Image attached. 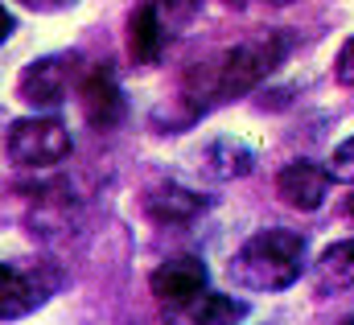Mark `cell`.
<instances>
[{"label": "cell", "instance_id": "6da1fadb", "mask_svg": "<svg viewBox=\"0 0 354 325\" xmlns=\"http://www.w3.org/2000/svg\"><path fill=\"white\" fill-rule=\"evenodd\" d=\"M288 54V37L280 33H268V37H252V41H239L206 62H198L169 103H161L153 111V128L157 132H185L194 128L206 111L231 103V99H243L248 91H256L260 82L284 62Z\"/></svg>", "mask_w": 354, "mask_h": 325}, {"label": "cell", "instance_id": "7a4b0ae2", "mask_svg": "<svg viewBox=\"0 0 354 325\" xmlns=\"http://www.w3.org/2000/svg\"><path fill=\"white\" fill-rule=\"evenodd\" d=\"M309 259V243L297 231L272 227L252 235L227 263V280L243 292H284L301 280Z\"/></svg>", "mask_w": 354, "mask_h": 325}, {"label": "cell", "instance_id": "3957f363", "mask_svg": "<svg viewBox=\"0 0 354 325\" xmlns=\"http://www.w3.org/2000/svg\"><path fill=\"white\" fill-rule=\"evenodd\" d=\"M75 140L58 115H21L4 128V157L17 169H54L71 157Z\"/></svg>", "mask_w": 354, "mask_h": 325}, {"label": "cell", "instance_id": "277c9868", "mask_svg": "<svg viewBox=\"0 0 354 325\" xmlns=\"http://www.w3.org/2000/svg\"><path fill=\"white\" fill-rule=\"evenodd\" d=\"M83 58L79 54H46V58H33L21 75H17V99L25 107H33V115L41 111H54L71 99V91L79 95V82H83Z\"/></svg>", "mask_w": 354, "mask_h": 325}, {"label": "cell", "instance_id": "5b68a950", "mask_svg": "<svg viewBox=\"0 0 354 325\" xmlns=\"http://www.w3.org/2000/svg\"><path fill=\"white\" fill-rule=\"evenodd\" d=\"M62 288V272L54 263H0V322H17L37 313Z\"/></svg>", "mask_w": 354, "mask_h": 325}, {"label": "cell", "instance_id": "8992f818", "mask_svg": "<svg viewBox=\"0 0 354 325\" xmlns=\"http://www.w3.org/2000/svg\"><path fill=\"white\" fill-rule=\"evenodd\" d=\"M194 4H140L128 12V50L136 66H153L165 54V41L174 37L177 17H194Z\"/></svg>", "mask_w": 354, "mask_h": 325}, {"label": "cell", "instance_id": "52a82bcc", "mask_svg": "<svg viewBox=\"0 0 354 325\" xmlns=\"http://www.w3.org/2000/svg\"><path fill=\"white\" fill-rule=\"evenodd\" d=\"M79 107H83V120L91 128H99V132H111L124 120L128 99H124V86H120L111 66H95V71L83 75V82H79Z\"/></svg>", "mask_w": 354, "mask_h": 325}, {"label": "cell", "instance_id": "ba28073f", "mask_svg": "<svg viewBox=\"0 0 354 325\" xmlns=\"http://www.w3.org/2000/svg\"><path fill=\"white\" fill-rule=\"evenodd\" d=\"M206 276L210 272H206V263L198 255H169L165 263L153 268L149 288L161 301V309H177V305H185V301L206 292Z\"/></svg>", "mask_w": 354, "mask_h": 325}, {"label": "cell", "instance_id": "9c48e42d", "mask_svg": "<svg viewBox=\"0 0 354 325\" xmlns=\"http://www.w3.org/2000/svg\"><path fill=\"white\" fill-rule=\"evenodd\" d=\"M276 194H280L284 206L309 214L330 194V169H322V165H313V161H288L276 173Z\"/></svg>", "mask_w": 354, "mask_h": 325}, {"label": "cell", "instance_id": "30bf717a", "mask_svg": "<svg viewBox=\"0 0 354 325\" xmlns=\"http://www.w3.org/2000/svg\"><path fill=\"white\" fill-rule=\"evenodd\" d=\"M140 210L157 223V227H177V223H194L206 210V198L198 189H185L177 181H161L140 198Z\"/></svg>", "mask_w": 354, "mask_h": 325}, {"label": "cell", "instance_id": "8fae6325", "mask_svg": "<svg viewBox=\"0 0 354 325\" xmlns=\"http://www.w3.org/2000/svg\"><path fill=\"white\" fill-rule=\"evenodd\" d=\"M198 169L210 181H235V177H248L256 169V153L235 136H214L198 149Z\"/></svg>", "mask_w": 354, "mask_h": 325}, {"label": "cell", "instance_id": "7c38bea8", "mask_svg": "<svg viewBox=\"0 0 354 325\" xmlns=\"http://www.w3.org/2000/svg\"><path fill=\"white\" fill-rule=\"evenodd\" d=\"M248 317V301H235L227 292H202L177 309H165V325H235Z\"/></svg>", "mask_w": 354, "mask_h": 325}, {"label": "cell", "instance_id": "4fadbf2b", "mask_svg": "<svg viewBox=\"0 0 354 325\" xmlns=\"http://www.w3.org/2000/svg\"><path fill=\"white\" fill-rule=\"evenodd\" d=\"M313 288L317 297H334V292H346L354 288V239H338L330 243L317 259H313Z\"/></svg>", "mask_w": 354, "mask_h": 325}, {"label": "cell", "instance_id": "5bb4252c", "mask_svg": "<svg viewBox=\"0 0 354 325\" xmlns=\"http://www.w3.org/2000/svg\"><path fill=\"white\" fill-rule=\"evenodd\" d=\"M330 181H351L354 185V136L334 149V157H330Z\"/></svg>", "mask_w": 354, "mask_h": 325}, {"label": "cell", "instance_id": "9a60e30c", "mask_svg": "<svg viewBox=\"0 0 354 325\" xmlns=\"http://www.w3.org/2000/svg\"><path fill=\"white\" fill-rule=\"evenodd\" d=\"M334 79L342 86H354V37L338 50V62H334Z\"/></svg>", "mask_w": 354, "mask_h": 325}, {"label": "cell", "instance_id": "2e32d148", "mask_svg": "<svg viewBox=\"0 0 354 325\" xmlns=\"http://www.w3.org/2000/svg\"><path fill=\"white\" fill-rule=\"evenodd\" d=\"M12 29H17V17H12L4 4H0V46L8 41V33H12Z\"/></svg>", "mask_w": 354, "mask_h": 325}, {"label": "cell", "instance_id": "e0dca14e", "mask_svg": "<svg viewBox=\"0 0 354 325\" xmlns=\"http://www.w3.org/2000/svg\"><path fill=\"white\" fill-rule=\"evenodd\" d=\"M346 214H351V219H354V189H351V194H346Z\"/></svg>", "mask_w": 354, "mask_h": 325}, {"label": "cell", "instance_id": "ac0fdd59", "mask_svg": "<svg viewBox=\"0 0 354 325\" xmlns=\"http://www.w3.org/2000/svg\"><path fill=\"white\" fill-rule=\"evenodd\" d=\"M342 325H354V317H346V322H342Z\"/></svg>", "mask_w": 354, "mask_h": 325}]
</instances>
